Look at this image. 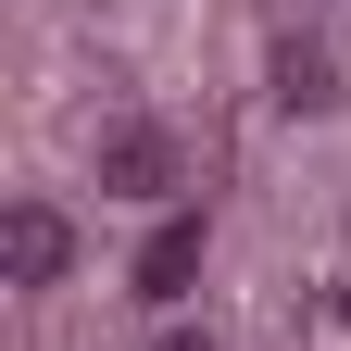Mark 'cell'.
<instances>
[{
	"instance_id": "obj_1",
	"label": "cell",
	"mask_w": 351,
	"mask_h": 351,
	"mask_svg": "<svg viewBox=\"0 0 351 351\" xmlns=\"http://www.w3.org/2000/svg\"><path fill=\"white\" fill-rule=\"evenodd\" d=\"M63 263H75V226H63L51 201H13V213H0V276H13V289H51Z\"/></svg>"
},
{
	"instance_id": "obj_2",
	"label": "cell",
	"mask_w": 351,
	"mask_h": 351,
	"mask_svg": "<svg viewBox=\"0 0 351 351\" xmlns=\"http://www.w3.org/2000/svg\"><path fill=\"white\" fill-rule=\"evenodd\" d=\"M101 189L113 201H163L176 189V138H163V125H113V138H101Z\"/></svg>"
},
{
	"instance_id": "obj_3",
	"label": "cell",
	"mask_w": 351,
	"mask_h": 351,
	"mask_svg": "<svg viewBox=\"0 0 351 351\" xmlns=\"http://www.w3.org/2000/svg\"><path fill=\"white\" fill-rule=\"evenodd\" d=\"M189 276H201V213H163L138 251V301H189Z\"/></svg>"
},
{
	"instance_id": "obj_4",
	"label": "cell",
	"mask_w": 351,
	"mask_h": 351,
	"mask_svg": "<svg viewBox=\"0 0 351 351\" xmlns=\"http://www.w3.org/2000/svg\"><path fill=\"white\" fill-rule=\"evenodd\" d=\"M339 101V63L314 51V38H289V51H276V113H326Z\"/></svg>"
},
{
	"instance_id": "obj_5",
	"label": "cell",
	"mask_w": 351,
	"mask_h": 351,
	"mask_svg": "<svg viewBox=\"0 0 351 351\" xmlns=\"http://www.w3.org/2000/svg\"><path fill=\"white\" fill-rule=\"evenodd\" d=\"M151 351H213V339H201V326H163V339H151Z\"/></svg>"
}]
</instances>
